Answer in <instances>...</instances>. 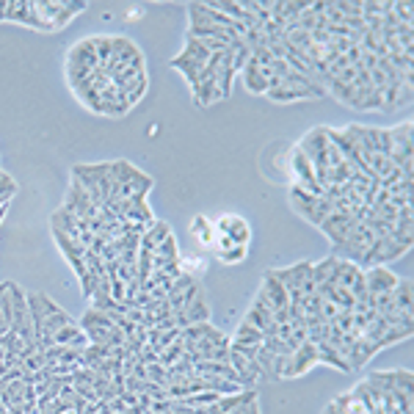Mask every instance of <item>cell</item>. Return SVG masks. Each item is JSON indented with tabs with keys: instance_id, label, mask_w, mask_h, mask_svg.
Wrapping results in <instances>:
<instances>
[{
	"instance_id": "obj_3",
	"label": "cell",
	"mask_w": 414,
	"mask_h": 414,
	"mask_svg": "<svg viewBox=\"0 0 414 414\" xmlns=\"http://www.w3.org/2000/svg\"><path fill=\"white\" fill-rule=\"evenodd\" d=\"M318 364V348H315V342H301L290 357H287L285 362V370H282V379H298V376H304L307 370H312Z\"/></svg>"
},
{
	"instance_id": "obj_2",
	"label": "cell",
	"mask_w": 414,
	"mask_h": 414,
	"mask_svg": "<svg viewBox=\"0 0 414 414\" xmlns=\"http://www.w3.org/2000/svg\"><path fill=\"white\" fill-rule=\"evenodd\" d=\"M33 9H36V14L42 17V23L52 30H61V28L67 26V23H72V17L80 14L83 9H86V3H67V0H58V3H52V0H33Z\"/></svg>"
},
{
	"instance_id": "obj_21",
	"label": "cell",
	"mask_w": 414,
	"mask_h": 414,
	"mask_svg": "<svg viewBox=\"0 0 414 414\" xmlns=\"http://www.w3.org/2000/svg\"><path fill=\"white\" fill-rule=\"evenodd\" d=\"M392 14H395V20H398L401 26H412L414 6L412 3H406V0H398V3H392Z\"/></svg>"
},
{
	"instance_id": "obj_18",
	"label": "cell",
	"mask_w": 414,
	"mask_h": 414,
	"mask_svg": "<svg viewBox=\"0 0 414 414\" xmlns=\"http://www.w3.org/2000/svg\"><path fill=\"white\" fill-rule=\"evenodd\" d=\"M337 409V414H367L364 412V406L351 395V392H345V395H340V398H335V403H332Z\"/></svg>"
},
{
	"instance_id": "obj_22",
	"label": "cell",
	"mask_w": 414,
	"mask_h": 414,
	"mask_svg": "<svg viewBox=\"0 0 414 414\" xmlns=\"http://www.w3.org/2000/svg\"><path fill=\"white\" fill-rule=\"evenodd\" d=\"M147 379L155 381V384H160V387H166V381H169V367H163L160 362L147 364Z\"/></svg>"
},
{
	"instance_id": "obj_23",
	"label": "cell",
	"mask_w": 414,
	"mask_h": 414,
	"mask_svg": "<svg viewBox=\"0 0 414 414\" xmlns=\"http://www.w3.org/2000/svg\"><path fill=\"white\" fill-rule=\"evenodd\" d=\"M3 17H6V0H0V23H3Z\"/></svg>"
},
{
	"instance_id": "obj_10",
	"label": "cell",
	"mask_w": 414,
	"mask_h": 414,
	"mask_svg": "<svg viewBox=\"0 0 414 414\" xmlns=\"http://www.w3.org/2000/svg\"><path fill=\"white\" fill-rule=\"evenodd\" d=\"M169 67L172 69H177L182 72V78L188 80V86H191V91L202 83V72H205V64H199V61H194V58H188V55H174L172 61H169Z\"/></svg>"
},
{
	"instance_id": "obj_19",
	"label": "cell",
	"mask_w": 414,
	"mask_h": 414,
	"mask_svg": "<svg viewBox=\"0 0 414 414\" xmlns=\"http://www.w3.org/2000/svg\"><path fill=\"white\" fill-rule=\"evenodd\" d=\"M249 254V246H230V249H221V252H216V257L221 259L224 265H237V262H243Z\"/></svg>"
},
{
	"instance_id": "obj_24",
	"label": "cell",
	"mask_w": 414,
	"mask_h": 414,
	"mask_svg": "<svg viewBox=\"0 0 414 414\" xmlns=\"http://www.w3.org/2000/svg\"><path fill=\"white\" fill-rule=\"evenodd\" d=\"M61 414H78L75 409H67V412H61Z\"/></svg>"
},
{
	"instance_id": "obj_5",
	"label": "cell",
	"mask_w": 414,
	"mask_h": 414,
	"mask_svg": "<svg viewBox=\"0 0 414 414\" xmlns=\"http://www.w3.org/2000/svg\"><path fill=\"white\" fill-rule=\"evenodd\" d=\"M364 271V285H367V296H384V293H392L398 279L387 265H370V268H362Z\"/></svg>"
},
{
	"instance_id": "obj_7",
	"label": "cell",
	"mask_w": 414,
	"mask_h": 414,
	"mask_svg": "<svg viewBox=\"0 0 414 414\" xmlns=\"http://www.w3.org/2000/svg\"><path fill=\"white\" fill-rule=\"evenodd\" d=\"M172 320H174V326H177V329L194 326V323H207V320H210V310H207L202 290H199V296H196V298H194V301H191L185 310L174 312V315H172Z\"/></svg>"
},
{
	"instance_id": "obj_20",
	"label": "cell",
	"mask_w": 414,
	"mask_h": 414,
	"mask_svg": "<svg viewBox=\"0 0 414 414\" xmlns=\"http://www.w3.org/2000/svg\"><path fill=\"white\" fill-rule=\"evenodd\" d=\"M155 257L166 259V262H174V259H180V249H177V240H174V235H169L160 246H157L155 252H152Z\"/></svg>"
},
{
	"instance_id": "obj_11",
	"label": "cell",
	"mask_w": 414,
	"mask_h": 414,
	"mask_svg": "<svg viewBox=\"0 0 414 414\" xmlns=\"http://www.w3.org/2000/svg\"><path fill=\"white\" fill-rule=\"evenodd\" d=\"M240 75H243V86L252 91V94H265L268 91V78L262 75V69L257 67V61H246V67L240 69Z\"/></svg>"
},
{
	"instance_id": "obj_1",
	"label": "cell",
	"mask_w": 414,
	"mask_h": 414,
	"mask_svg": "<svg viewBox=\"0 0 414 414\" xmlns=\"http://www.w3.org/2000/svg\"><path fill=\"white\" fill-rule=\"evenodd\" d=\"M290 205L296 207V213H301L312 227H320V221L335 210V202H332V199L307 194V191H301L298 185H290Z\"/></svg>"
},
{
	"instance_id": "obj_8",
	"label": "cell",
	"mask_w": 414,
	"mask_h": 414,
	"mask_svg": "<svg viewBox=\"0 0 414 414\" xmlns=\"http://www.w3.org/2000/svg\"><path fill=\"white\" fill-rule=\"evenodd\" d=\"M259 293L268 298V304H271V310H285L287 304H290V298H287V290L285 285L274 276V271H265V276H262V287H259Z\"/></svg>"
},
{
	"instance_id": "obj_14",
	"label": "cell",
	"mask_w": 414,
	"mask_h": 414,
	"mask_svg": "<svg viewBox=\"0 0 414 414\" xmlns=\"http://www.w3.org/2000/svg\"><path fill=\"white\" fill-rule=\"evenodd\" d=\"M392 304L398 312H412L414 307V290L412 279H398V285L392 290Z\"/></svg>"
},
{
	"instance_id": "obj_17",
	"label": "cell",
	"mask_w": 414,
	"mask_h": 414,
	"mask_svg": "<svg viewBox=\"0 0 414 414\" xmlns=\"http://www.w3.org/2000/svg\"><path fill=\"white\" fill-rule=\"evenodd\" d=\"M182 55H188V58H194V61H199V64H207V61L213 58V52L207 50L205 42H199V39H194V36H185Z\"/></svg>"
},
{
	"instance_id": "obj_16",
	"label": "cell",
	"mask_w": 414,
	"mask_h": 414,
	"mask_svg": "<svg viewBox=\"0 0 414 414\" xmlns=\"http://www.w3.org/2000/svg\"><path fill=\"white\" fill-rule=\"evenodd\" d=\"M191 233L199 237L202 246H213V243H216V227H213V221H210L207 216H196V218L191 221Z\"/></svg>"
},
{
	"instance_id": "obj_4",
	"label": "cell",
	"mask_w": 414,
	"mask_h": 414,
	"mask_svg": "<svg viewBox=\"0 0 414 414\" xmlns=\"http://www.w3.org/2000/svg\"><path fill=\"white\" fill-rule=\"evenodd\" d=\"M6 23H17V26L33 28V30H45L50 33V28L42 23V17L36 14L33 9V0H14V3H6Z\"/></svg>"
},
{
	"instance_id": "obj_6",
	"label": "cell",
	"mask_w": 414,
	"mask_h": 414,
	"mask_svg": "<svg viewBox=\"0 0 414 414\" xmlns=\"http://www.w3.org/2000/svg\"><path fill=\"white\" fill-rule=\"evenodd\" d=\"M213 227H216V235L233 237L237 246H249V240H252V227H249V221L240 218V216H221Z\"/></svg>"
},
{
	"instance_id": "obj_12",
	"label": "cell",
	"mask_w": 414,
	"mask_h": 414,
	"mask_svg": "<svg viewBox=\"0 0 414 414\" xmlns=\"http://www.w3.org/2000/svg\"><path fill=\"white\" fill-rule=\"evenodd\" d=\"M52 345H69V348H86L89 345V340L83 335V329L78 326V320L75 323H69V326H61L55 337H52Z\"/></svg>"
},
{
	"instance_id": "obj_15",
	"label": "cell",
	"mask_w": 414,
	"mask_h": 414,
	"mask_svg": "<svg viewBox=\"0 0 414 414\" xmlns=\"http://www.w3.org/2000/svg\"><path fill=\"white\" fill-rule=\"evenodd\" d=\"M230 342H237V345H262V332L243 318V320L235 326V335Z\"/></svg>"
},
{
	"instance_id": "obj_9",
	"label": "cell",
	"mask_w": 414,
	"mask_h": 414,
	"mask_svg": "<svg viewBox=\"0 0 414 414\" xmlns=\"http://www.w3.org/2000/svg\"><path fill=\"white\" fill-rule=\"evenodd\" d=\"M246 320L252 323V326H257L259 332H265L268 326H274L276 320H274V310H271V304H268V298L262 296L257 290V296H254V301H252V307L246 312Z\"/></svg>"
},
{
	"instance_id": "obj_13",
	"label": "cell",
	"mask_w": 414,
	"mask_h": 414,
	"mask_svg": "<svg viewBox=\"0 0 414 414\" xmlns=\"http://www.w3.org/2000/svg\"><path fill=\"white\" fill-rule=\"evenodd\" d=\"M315 348H318V364H332V367H337V370H342V373H351V367H348V362L342 359L340 348H335V345H329L326 340L315 342Z\"/></svg>"
}]
</instances>
